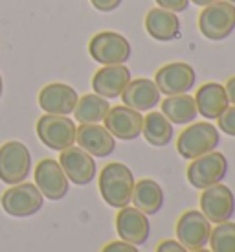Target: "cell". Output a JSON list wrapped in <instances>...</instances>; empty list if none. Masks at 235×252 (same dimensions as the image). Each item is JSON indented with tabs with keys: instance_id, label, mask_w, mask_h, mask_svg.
I'll return each instance as SVG.
<instances>
[{
	"instance_id": "obj_16",
	"label": "cell",
	"mask_w": 235,
	"mask_h": 252,
	"mask_svg": "<svg viewBox=\"0 0 235 252\" xmlns=\"http://www.w3.org/2000/svg\"><path fill=\"white\" fill-rule=\"evenodd\" d=\"M131 81V70L125 64H107L101 66L92 77L94 94L105 99L119 98L125 87Z\"/></svg>"
},
{
	"instance_id": "obj_34",
	"label": "cell",
	"mask_w": 235,
	"mask_h": 252,
	"mask_svg": "<svg viewBox=\"0 0 235 252\" xmlns=\"http://www.w3.org/2000/svg\"><path fill=\"white\" fill-rule=\"evenodd\" d=\"M2 91H4V83H2V76H0V98H2Z\"/></svg>"
},
{
	"instance_id": "obj_17",
	"label": "cell",
	"mask_w": 235,
	"mask_h": 252,
	"mask_svg": "<svg viewBox=\"0 0 235 252\" xmlns=\"http://www.w3.org/2000/svg\"><path fill=\"white\" fill-rule=\"evenodd\" d=\"M77 99V92L66 83L44 85L39 92V105L46 114L68 116L76 109Z\"/></svg>"
},
{
	"instance_id": "obj_28",
	"label": "cell",
	"mask_w": 235,
	"mask_h": 252,
	"mask_svg": "<svg viewBox=\"0 0 235 252\" xmlns=\"http://www.w3.org/2000/svg\"><path fill=\"white\" fill-rule=\"evenodd\" d=\"M158 7H164L173 13H182L189 7V0H156Z\"/></svg>"
},
{
	"instance_id": "obj_6",
	"label": "cell",
	"mask_w": 235,
	"mask_h": 252,
	"mask_svg": "<svg viewBox=\"0 0 235 252\" xmlns=\"http://www.w3.org/2000/svg\"><path fill=\"white\" fill-rule=\"evenodd\" d=\"M35 131H37L39 140L54 151H62L76 144L77 127L68 116L44 114L37 120Z\"/></svg>"
},
{
	"instance_id": "obj_24",
	"label": "cell",
	"mask_w": 235,
	"mask_h": 252,
	"mask_svg": "<svg viewBox=\"0 0 235 252\" xmlns=\"http://www.w3.org/2000/svg\"><path fill=\"white\" fill-rule=\"evenodd\" d=\"M142 134L146 136L147 144L154 147H166L171 144L175 136L173 124L158 111L149 112L144 118V126H142Z\"/></svg>"
},
{
	"instance_id": "obj_9",
	"label": "cell",
	"mask_w": 235,
	"mask_h": 252,
	"mask_svg": "<svg viewBox=\"0 0 235 252\" xmlns=\"http://www.w3.org/2000/svg\"><path fill=\"white\" fill-rule=\"evenodd\" d=\"M195 81H197L195 68L184 61L164 64L154 74V83L158 87L160 94H166V96L187 94L195 87Z\"/></svg>"
},
{
	"instance_id": "obj_35",
	"label": "cell",
	"mask_w": 235,
	"mask_h": 252,
	"mask_svg": "<svg viewBox=\"0 0 235 252\" xmlns=\"http://www.w3.org/2000/svg\"><path fill=\"white\" fill-rule=\"evenodd\" d=\"M193 252H211V251H206V249H199V251H193Z\"/></svg>"
},
{
	"instance_id": "obj_22",
	"label": "cell",
	"mask_w": 235,
	"mask_h": 252,
	"mask_svg": "<svg viewBox=\"0 0 235 252\" xmlns=\"http://www.w3.org/2000/svg\"><path fill=\"white\" fill-rule=\"evenodd\" d=\"M131 201L134 208L144 212L146 216H154L164 206V189L152 179H142V181L134 182Z\"/></svg>"
},
{
	"instance_id": "obj_33",
	"label": "cell",
	"mask_w": 235,
	"mask_h": 252,
	"mask_svg": "<svg viewBox=\"0 0 235 252\" xmlns=\"http://www.w3.org/2000/svg\"><path fill=\"white\" fill-rule=\"evenodd\" d=\"M191 4H195V6H201V7H206V6H211L213 2H217V0H189Z\"/></svg>"
},
{
	"instance_id": "obj_21",
	"label": "cell",
	"mask_w": 235,
	"mask_h": 252,
	"mask_svg": "<svg viewBox=\"0 0 235 252\" xmlns=\"http://www.w3.org/2000/svg\"><path fill=\"white\" fill-rule=\"evenodd\" d=\"M197 111L206 120H217L230 107V99L224 85L209 81L204 83L193 96Z\"/></svg>"
},
{
	"instance_id": "obj_5",
	"label": "cell",
	"mask_w": 235,
	"mask_h": 252,
	"mask_svg": "<svg viewBox=\"0 0 235 252\" xmlns=\"http://www.w3.org/2000/svg\"><path fill=\"white\" fill-rule=\"evenodd\" d=\"M186 175L193 188H209L213 184L222 182L224 177L228 175V160L219 151H211L189 162Z\"/></svg>"
},
{
	"instance_id": "obj_19",
	"label": "cell",
	"mask_w": 235,
	"mask_h": 252,
	"mask_svg": "<svg viewBox=\"0 0 235 252\" xmlns=\"http://www.w3.org/2000/svg\"><path fill=\"white\" fill-rule=\"evenodd\" d=\"M160 96L162 94L154 81L147 79V77H138V79L129 81L119 98L123 99V105L131 107L138 112H147L158 105Z\"/></svg>"
},
{
	"instance_id": "obj_25",
	"label": "cell",
	"mask_w": 235,
	"mask_h": 252,
	"mask_svg": "<svg viewBox=\"0 0 235 252\" xmlns=\"http://www.w3.org/2000/svg\"><path fill=\"white\" fill-rule=\"evenodd\" d=\"M109 109H111L109 99L101 98L97 94H85L77 99L74 116L79 124H99L105 120Z\"/></svg>"
},
{
	"instance_id": "obj_1",
	"label": "cell",
	"mask_w": 235,
	"mask_h": 252,
	"mask_svg": "<svg viewBox=\"0 0 235 252\" xmlns=\"http://www.w3.org/2000/svg\"><path fill=\"white\" fill-rule=\"evenodd\" d=\"M134 189V175L121 162L107 164L99 173V193L112 208L129 206Z\"/></svg>"
},
{
	"instance_id": "obj_26",
	"label": "cell",
	"mask_w": 235,
	"mask_h": 252,
	"mask_svg": "<svg viewBox=\"0 0 235 252\" xmlns=\"http://www.w3.org/2000/svg\"><path fill=\"white\" fill-rule=\"evenodd\" d=\"M207 243L211 245V252H235V223H219L211 228Z\"/></svg>"
},
{
	"instance_id": "obj_27",
	"label": "cell",
	"mask_w": 235,
	"mask_h": 252,
	"mask_svg": "<svg viewBox=\"0 0 235 252\" xmlns=\"http://www.w3.org/2000/svg\"><path fill=\"white\" fill-rule=\"evenodd\" d=\"M217 120H219V129L222 133L228 136H235V105L228 107Z\"/></svg>"
},
{
	"instance_id": "obj_20",
	"label": "cell",
	"mask_w": 235,
	"mask_h": 252,
	"mask_svg": "<svg viewBox=\"0 0 235 252\" xmlns=\"http://www.w3.org/2000/svg\"><path fill=\"white\" fill-rule=\"evenodd\" d=\"M146 30L154 41L169 42L180 39L182 22L178 19V13L167 11L164 7H152L146 15Z\"/></svg>"
},
{
	"instance_id": "obj_11",
	"label": "cell",
	"mask_w": 235,
	"mask_h": 252,
	"mask_svg": "<svg viewBox=\"0 0 235 252\" xmlns=\"http://www.w3.org/2000/svg\"><path fill=\"white\" fill-rule=\"evenodd\" d=\"M201 212L207 217L209 223H224L230 221L235 214V195L234 191L222 182L202 189Z\"/></svg>"
},
{
	"instance_id": "obj_7",
	"label": "cell",
	"mask_w": 235,
	"mask_h": 252,
	"mask_svg": "<svg viewBox=\"0 0 235 252\" xmlns=\"http://www.w3.org/2000/svg\"><path fill=\"white\" fill-rule=\"evenodd\" d=\"M44 197L35 184L29 182H19L7 188L2 197L0 204L7 216L11 217H29L37 214L42 208Z\"/></svg>"
},
{
	"instance_id": "obj_12",
	"label": "cell",
	"mask_w": 235,
	"mask_h": 252,
	"mask_svg": "<svg viewBox=\"0 0 235 252\" xmlns=\"http://www.w3.org/2000/svg\"><path fill=\"white\" fill-rule=\"evenodd\" d=\"M68 179L62 171L61 164L54 158H44L35 168V186L39 188L42 197L50 201H61L68 193Z\"/></svg>"
},
{
	"instance_id": "obj_30",
	"label": "cell",
	"mask_w": 235,
	"mask_h": 252,
	"mask_svg": "<svg viewBox=\"0 0 235 252\" xmlns=\"http://www.w3.org/2000/svg\"><path fill=\"white\" fill-rule=\"evenodd\" d=\"M101 252H138V249L127 241H112L109 245H105Z\"/></svg>"
},
{
	"instance_id": "obj_10",
	"label": "cell",
	"mask_w": 235,
	"mask_h": 252,
	"mask_svg": "<svg viewBox=\"0 0 235 252\" xmlns=\"http://www.w3.org/2000/svg\"><path fill=\"white\" fill-rule=\"evenodd\" d=\"M211 223L207 217L199 210H187L176 221V238L178 243L184 245L187 251H199L204 249L209 241Z\"/></svg>"
},
{
	"instance_id": "obj_2",
	"label": "cell",
	"mask_w": 235,
	"mask_h": 252,
	"mask_svg": "<svg viewBox=\"0 0 235 252\" xmlns=\"http://www.w3.org/2000/svg\"><path fill=\"white\" fill-rule=\"evenodd\" d=\"M221 144L219 129L209 122H197L187 126L176 138V151L182 158L193 160L202 155L211 153Z\"/></svg>"
},
{
	"instance_id": "obj_31",
	"label": "cell",
	"mask_w": 235,
	"mask_h": 252,
	"mask_svg": "<svg viewBox=\"0 0 235 252\" xmlns=\"http://www.w3.org/2000/svg\"><path fill=\"white\" fill-rule=\"evenodd\" d=\"M156 252H189L184 245H180L175 239H166L156 247Z\"/></svg>"
},
{
	"instance_id": "obj_3",
	"label": "cell",
	"mask_w": 235,
	"mask_h": 252,
	"mask_svg": "<svg viewBox=\"0 0 235 252\" xmlns=\"http://www.w3.org/2000/svg\"><path fill=\"white\" fill-rule=\"evenodd\" d=\"M199 30L207 41H224L235 32V4L217 0L199 15Z\"/></svg>"
},
{
	"instance_id": "obj_23",
	"label": "cell",
	"mask_w": 235,
	"mask_h": 252,
	"mask_svg": "<svg viewBox=\"0 0 235 252\" xmlns=\"http://www.w3.org/2000/svg\"><path fill=\"white\" fill-rule=\"evenodd\" d=\"M162 114L173 126H187L199 116V111H197V103H195L193 96L176 94V96H167L162 101Z\"/></svg>"
},
{
	"instance_id": "obj_13",
	"label": "cell",
	"mask_w": 235,
	"mask_h": 252,
	"mask_svg": "<svg viewBox=\"0 0 235 252\" xmlns=\"http://www.w3.org/2000/svg\"><path fill=\"white\" fill-rule=\"evenodd\" d=\"M103 122H105V129L114 138L131 142V140H136L140 134H142L144 116H142V112L134 111L131 107L118 105L109 109Z\"/></svg>"
},
{
	"instance_id": "obj_18",
	"label": "cell",
	"mask_w": 235,
	"mask_h": 252,
	"mask_svg": "<svg viewBox=\"0 0 235 252\" xmlns=\"http://www.w3.org/2000/svg\"><path fill=\"white\" fill-rule=\"evenodd\" d=\"M76 142L81 149L97 158H105L116 149V138L97 124H81L76 131Z\"/></svg>"
},
{
	"instance_id": "obj_14",
	"label": "cell",
	"mask_w": 235,
	"mask_h": 252,
	"mask_svg": "<svg viewBox=\"0 0 235 252\" xmlns=\"http://www.w3.org/2000/svg\"><path fill=\"white\" fill-rule=\"evenodd\" d=\"M59 164L66 179L77 186H87L96 177V160L79 146H70L62 149Z\"/></svg>"
},
{
	"instance_id": "obj_29",
	"label": "cell",
	"mask_w": 235,
	"mask_h": 252,
	"mask_svg": "<svg viewBox=\"0 0 235 252\" xmlns=\"http://www.w3.org/2000/svg\"><path fill=\"white\" fill-rule=\"evenodd\" d=\"M92 2V6L96 7L97 11H103V13H111L114 9L121 6V2L123 0H90Z\"/></svg>"
},
{
	"instance_id": "obj_4",
	"label": "cell",
	"mask_w": 235,
	"mask_h": 252,
	"mask_svg": "<svg viewBox=\"0 0 235 252\" xmlns=\"http://www.w3.org/2000/svg\"><path fill=\"white\" fill-rule=\"evenodd\" d=\"M88 54L96 63L103 64H125L132 56V46L129 39L118 32H99L90 39Z\"/></svg>"
},
{
	"instance_id": "obj_15",
	"label": "cell",
	"mask_w": 235,
	"mask_h": 252,
	"mask_svg": "<svg viewBox=\"0 0 235 252\" xmlns=\"http://www.w3.org/2000/svg\"><path fill=\"white\" fill-rule=\"evenodd\" d=\"M116 230L121 241L138 247L147 243L149 234H151V223L146 214L140 212L138 208L123 206L119 208L116 216Z\"/></svg>"
},
{
	"instance_id": "obj_32",
	"label": "cell",
	"mask_w": 235,
	"mask_h": 252,
	"mask_svg": "<svg viewBox=\"0 0 235 252\" xmlns=\"http://www.w3.org/2000/svg\"><path fill=\"white\" fill-rule=\"evenodd\" d=\"M224 89H226V94H228V99L232 105H235V76L230 77L226 85H224Z\"/></svg>"
},
{
	"instance_id": "obj_8",
	"label": "cell",
	"mask_w": 235,
	"mask_h": 252,
	"mask_svg": "<svg viewBox=\"0 0 235 252\" xmlns=\"http://www.w3.org/2000/svg\"><path fill=\"white\" fill-rule=\"evenodd\" d=\"M31 169V155L22 142L11 140L0 146V181L6 184L24 182Z\"/></svg>"
},
{
	"instance_id": "obj_36",
	"label": "cell",
	"mask_w": 235,
	"mask_h": 252,
	"mask_svg": "<svg viewBox=\"0 0 235 252\" xmlns=\"http://www.w3.org/2000/svg\"><path fill=\"white\" fill-rule=\"evenodd\" d=\"M226 2H230V4H235V0H226Z\"/></svg>"
}]
</instances>
